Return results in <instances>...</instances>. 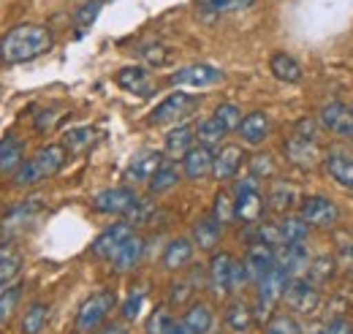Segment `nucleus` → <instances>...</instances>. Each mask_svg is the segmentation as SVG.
I'll use <instances>...</instances> for the list:
<instances>
[{"mask_svg":"<svg viewBox=\"0 0 353 334\" xmlns=\"http://www.w3.org/2000/svg\"><path fill=\"white\" fill-rule=\"evenodd\" d=\"M136 193L128 185H120V188H106L101 193L92 196V209L101 212V215H112V217H125L131 207L136 204Z\"/></svg>","mask_w":353,"mask_h":334,"instance_id":"obj_8","label":"nucleus"},{"mask_svg":"<svg viewBox=\"0 0 353 334\" xmlns=\"http://www.w3.org/2000/svg\"><path fill=\"white\" fill-rule=\"evenodd\" d=\"M65 161H68V153H65L63 144H44L30 161H25L19 166V171L14 174V185H19V188L39 185V182H44L49 177L60 174L63 166H65Z\"/></svg>","mask_w":353,"mask_h":334,"instance_id":"obj_2","label":"nucleus"},{"mask_svg":"<svg viewBox=\"0 0 353 334\" xmlns=\"http://www.w3.org/2000/svg\"><path fill=\"white\" fill-rule=\"evenodd\" d=\"M172 291H174L172 293V302H174V304H185V302L193 296V283H174Z\"/></svg>","mask_w":353,"mask_h":334,"instance_id":"obj_53","label":"nucleus"},{"mask_svg":"<svg viewBox=\"0 0 353 334\" xmlns=\"http://www.w3.org/2000/svg\"><path fill=\"white\" fill-rule=\"evenodd\" d=\"M234 209H236V220H239V223L253 226V223L261 220V215H264V209H266L264 196H261L259 190L236 193V196H234Z\"/></svg>","mask_w":353,"mask_h":334,"instance_id":"obj_27","label":"nucleus"},{"mask_svg":"<svg viewBox=\"0 0 353 334\" xmlns=\"http://www.w3.org/2000/svg\"><path fill=\"white\" fill-rule=\"evenodd\" d=\"M334 261H337V269H343V272H348L353 275V242L351 239H340V245H337V253H334Z\"/></svg>","mask_w":353,"mask_h":334,"instance_id":"obj_49","label":"nucleus"},{"mask_svg":"<svg viewBox=\"0 0 353 334\" xmlns=\"http://www.w3.org/2000/svg\"><path fill=\"white\" fill-rule=\"evenodd\" d=\"M253 307L248 304V302H242V299H234V302H228L225 304V313H223V324H225V329L234 334H242L248 332L250 326H253Z\"/></svg>","mask_w":353,"mask_h":334,"instance_id":"obj_30","label":"nucleus"},{"mask_svg":"<svg viewBox=\"0 0 353 334\" xmlns=\"http://www.w3.org/2000/svg\"><path fill=\"white\" fill-rule=\"evenodd\" d=\"M46 318H49V304H44V302H33V304L28 307V313L22 315L19 332L22 334H41V329L46 326Z\"/></svg>","mask_w":353,"mask_h":334,"instance_id":"obj_39","label":"nucleus"},{"mask_svg":"<svg viewBox=\"0 0 353 334\" xmlns=\"http://www.w3.org/2000/svg\"><path fill=\"white\" fill-rule=\"evenodd\" d=\"M264 334H305V332H302V326H299V321H296L294 315H288V313H274V315L266 321Z\"/></svg>","mask_w":353,"mask_h":334,"instance_id":"obj_46","label":"nucleus"},{"mask_svg":"<svg viewBox=\"0 0 353 334\" xmlns=\"http://www.w3.org/2000/svg\"><path fill=\"white\" fill-rule=\"evenodd\" d=\"M269 71H272V77L277 82H285V84H299L305 79L302 63L294 55H288V52H274L269 57Z\"/></svg>","mask_w":353,"mask_h":334,"instance_id":"obj_23","label":"nucleus"},{"mask_svg":"<svg viewBox=\"0 0 353 334\" xmlns=\"http://www.w3.org/2000/svg\"><path fill=\"white\" fill-rule=\"evenodd\" d=\"M176 324V318L172 315L169 307H155L150 315H147V324H144V334H169V329Z\"/></svg>","mask_w":353,"mask_h":334,"instance_id":"obj_41","label":"nucleus"},{"mask_svg":"<svg viewBox=\"0 0 353 334\" xmlns=\"http://www.w3.org/2000/svg\"><path fill=\"white\" fill-rule=\"evenodd\" d=\"M144 248H147V242L139 237V234H133L131 239L120 248V250L112 255V269L117 272V275H125V272H131L139 266V261L144 258Z\"/></svg>","mask_w":353,"mask_h":334,"instance_id":"obj_26","label":"nucleus"},{"mask_svg":"<svg viewBox=\"0 0 353 334\" xmlns=\"http://www.w3.org/2000/svg\"><path fill=\"white\" fill-rule=\"evenodd\" d=\"M54 123H57L54 112H44L41 117H36V128H39V130H49V126H54Z\"/></svg>","mask_w":353,"mask_h":334,"instance_id":"obj_55","label":"nucleus"},{"mask_svg":"<svg viewBox=\"0 0 353 334\" xmlns=\"http://www.w3.org/2000/svg\"><path fill=\"white\" fill-rule=\"evenodd\" d=\"M318 130H321V126H318V120H315V117H302V120L296 123V130H294V133H299V136H305V139H315V141H318Z\"/></svg>","mask_w":353,"mask_h":334,"instance_id":"obj_52","label":"nucleus"},{"mask_svg":"<svg viewBox=\"0 0 353 334\" xmlns=\"http://www.w3.org/2000/svg\"><path fill=\"white\" fill-rule=\"evenodd\" d=\"M54 46V36L44 25H17L11 28L3 39H0V60L6 66H19V63H30L36 57L46 55Z\"/></svg>","mask_w":353,"mask_h":334,"instance_id":"obj_1","label":"nucleus"},{"mask_svg":"<svg viewBox=\"0 0 353 334\" xmlns=\"http://www.w3.org/2000/svg\"><path fill=\"white\" fill-rule=\"evenodd\" d=\"M221 234H223V226L212 217V215H204L201 220H196V226H193V245L199 248V250H207L212 253L218 248V242H221Z\"/></svg>","mask_w":353,"mask_h":334,"instance_id":"obj_28","label":"nucleus"},{"mask_svg":"<svg viewBox=\"0 0 353 334\" xmlns=\"http://www.w3.org/2000/svg\"><path fill=\"white\" fill-rule=\"evenodd\" d=\"M169 82L182 90H207V87H215L223 82V71L210 66V63H193V66H185L174 71L169 77Z\"/></svg>","mask_w":353,"mask_h":334,"instance_id":"obj_7","label":"nucleus"},{"mask_svg":"<svg viewBox=\"0 0 353 334\" xmlns=\"http://www.w3.org/2000/svg\"><path fill=\"white\" fill-rule=\"evenodd\" d=\"M283 153L285 158L299 168H312L318 161H321V150H318V141L315 139H305L299 133L288 136L285 144H283Z\"/></svg>","mask_w":353,"mask_h":334,"instance_id":"obj_17","label":"nucleus"},{"mask_svg":"<svg viewBox=\"0 0 353 334\" xmlns=\"http://www.w3.org/2000/svg\"><path fill=\"white\" fill-rule=\"evenodd\" d=\"M41 209H44V204H41L39 199L17 204V207H14L8 215H6V217H3V223H0V234L11 239V237H17V234L28 231V228L33 226V220L39 217V212H41Z\"/></svg>","mask_w":353,"mask_h":334,"instance_id":"obj_13","label":"nucleus"},{"mask_svg":"<svg viewBox=\"0 0 353 334\" xmlns=\"http://www.w3.org/2000/svg\"><path fill=\"white\" fill-rule=\"evenodd\" d=\"M245 164V150L239 144H223L215 153V164H212V177L218 182H228L239 174V168Z\"/></svg>","mask_w":353,"mask_h":334,"instance_id":"obj_18","label":"nucleus"},{"mask_svg":"<svg viewBox=\"0 0 353 334\" xmlns=\"http://www.w3.org/2000/svg\"><path fill=\"white\" fill-rule=\"evenodd\" d=\"M22 291H25V288H22L19 283H14V286H8V288L0 291V326L8 324L11 315L17 313V307H19V302H22Z\"/></svg>","mask_w":353,"mask_h":334,"instance_id":"obj_42","label":"nucleus"},{"mask_svg":"<svg viewBox=\"0 0 353 334\" xmlns=\"http://www.w3.org/2000/svg\"><path fill=\"white\" fill-rule=\"evenodd\" d=\"M221 226H231L236 220V209H234V193L228 190H218L215 196V204H212V212H210Z\"/></svg>","mask_w":353,"mask_h":334,"instance_id":"obj_43","label":"nucleus"},{"mask_svg":"<svg viewBox=\"0 0 353 334\" xmlns=\"http://www.w3.org/2000/svg\"><path fill=\"white\" fill-rule=\"evenodd\" d=\"M239 139L248 144V147H261L269 136V117L266 112H248L242 117V126H239Z\"/></svg>","mask_w":353,"mask_h":334,"instance_id":"obj_25","label":"nucleus"},{"mask_svg":"<svg viewBox=\"0 0 353 334\" xmlns=\"http://www.w3.org/2000/svg\"><path fill=\"white\" fill-rule=\"evenodd\" d=\"M310 258H312V255H310L305 242L274 248V266L283 269L291 280H294V277H305V272H307V266H310Z\"/></svg>","mask_w":353,"mask_h":334,"instance_id":"obj_12","label":"nucleus"},{"mask_svg":"<svg viewBox=\"0 0 353 334\" xmlns=\"http://www.w3.org/2000/svg\"><path fill=\"white\" fill-rule=\"evenodd\" d=\"M136 57L141 60L144 68H169V66L174 63L176 52L172 46H166V43L150 41V43H141V46L136 49Z\"/></svg>","mask_w":353,"mask_h":334,"instance_id":"obj_29","label":"nucleus"},{"mask_svg":"<svg viewBox=\"0 0 353 334\" xmlns=\"http://www.w3.org/2000/svg\"><path fill=\"white\" fill-rule=\"evenodd\" d=\"M234 264H236L234 255L212 253V258L207 264V280H210V291L215 296H225L234 291Z\"/></svg>","mask_w":353,"mask_h":334,"instance_id":"obj_11","label":"nucleus"},{"mask_svg":"<svg viewBox=\"0 0 353 334\" xmlns=\"http://www.w3.org/2000/svg\"><path fill=\"white\" fill-rule=\"evenodd\" d=\"M299 217L310 228H334L340 223V207L329 196H305L299 204Z\"/></svg>","mask_w":353,"mask_h":334,"instance_id":"obj_6","label":"nucleus"},{"mask_svg":"<svg viewBox=\"0 0 353 334\" xmlns=\"http://www.w3.org/2000/svg\"><path fill=\"white\" fill-rule=\"evenodd\" d=\"M163 164V153L158 150H141L131 158L125 168V182H150V177Z\"/></svg>","mask_w":353,"mask_h":334,"instance_id":"obj_20","label":"nucleus"},{"mask_svg":"<svg viewBox=\"0 0 353 334\" xmlns=\"http://www.w3.org/2000/svg\"><path fill=\"white\" fill-rule=\"evenodd\" d=\"M193 253H196V245H193L190 237H176L163 248L161 264H163L166 272H179L193 261Z\"/></svg>","mask_w":353,"mask_h":334,"instance_id":"obj_22","label":"nucleus"},{"mask_svg":"<svg viewBox=\"0 0 353 334\" xmlns=\"http://www.w3.org/2000/svg\"><path fill=\"white\" fill-rule=\"evenodd\" d=\"M264 204H266V209H272V212H277V215H291L294 209H299V204H302V193H299L291 182L274 179V182L269 185V190H266Z\"/></svg>","mask_w":353,"mask_h":334,"instance_id":"obj_15","label":"nucleus"},{"mask_svg":"<svg viewBox=\"0 0 353 334\" xmlns=\"http://www.w3.org/2000/svg\"><path fill=\"white\" fill-rule=\"evenodd\" d=\"M242 266H245V275H248V283H259L266 272L274 266V248L261 245V242H253L245 258H242Z\"/></svg>","mask_w":353,"mask_h":334,"instance_id":"obj_19","label":"nucleus"},{"mask_svg":"<svg viewBox=\"0 0 353 334\" xmlns=\"http://www.w3.org/2000/svg\"><path fill=\"white\" fill-rule=\"evenodd\" d=\"M19 272H22V255L14 250L3 253L0 255V291L8 288V286H14L17 277H19Z\"/></svg>","mask_w":353,"mask_h":334,"instance_id":"obj_40","label":"nucleus"},{"mask_svg":"<svg viewBox=\"0 0 353 334\" xmlns=\"http://www.w3.org/2000/svg\"><path fill=\"white\" fill-rule=\"evenodd\" d=\"M283 302H285V307H288L294 315L310 318V315H315V313L321 310V288L312 286L305 277H294V280L288 283L285 293H283Z\"/></svg>","mask_w":353,"mask_h":334,"instance_id":"obj_5","label":"nucleus"},{"mask_svg":"<svg viewBox=\"0 0 353 334\" xmlns=\"http://www.w3.org/2000/svg\"><path fill=\"white\" fill-rule=\"evenodd\" d=\"M323 168H326V174L334 179L337 188L353 190V155L340 153V150H332V153H326V158H323Z\"/></svg>","mask_w":353,"mask_h":334,"instance_id":"obj_21","label":"nucleus"},{"mask_svg":"<svg viewBox=\"0 0 353 334\" xmlns=\"http://www.w3.org/2000/svg\"><path fill=\"white\" fill-rule=\"evenodd\" d=\"M169 334H188V332H185V326H182V324H179V321H176L174 326H172V329H169Z\"/></svg>","mask_w":353,"mask_h":334,"instance_id":"obj_56","label":"nucleus"},{"mask_svg":"<svg viewBox=\"0 0 353 334\" xmlns=\"http://www.w3.org/2000/svg\"><path fill=\"white\" fill-rule=\"evenodd\" d=\"M141 307H144V293L133 291L131 296L123 302V318H125V321H133V318H139Z\"/></svg>","mask_w":353,"mask_h":334,"instance_id":"obj_50","label":"nucleus"},{"mask_svg":"<svg viewBox=\"0 0 353 334\" xmlns=\"http://www.w3.org/2000/svg\"><path fill=\"white\" fill-rule=\"evenodd\" d=\"M101 8H103V0H88V3H82V6L74 11V25H77L79 30L90 28V25L98 19Z\"/></svg>","mask_w":353,"mask_h":334,"instance_id":"obj_47","label":"nucleus"},{"mask_svg":"<svg viewBox=\"0 0 353 334\" xmlns=\"http://www.w3.org/2000/svg\"><path fill=\"white\" fill-rule=\"evenodd\" d=\"M63 147H65V153L68 155H82V153H88L90 147L95 144V130L90 126H79V128H71L65 136H63V141H60Z\"/></svg>","mask_w":353,"mask_h":334,"instance_id":"obj_37","label":"nucleus"},{"mask_svg":"<svg viewBox=\"0 0 353 334\" xmlns=\"http://www.w3.org/2000/svg\"><path fill=\"white\" fill-rule=\"evenodd\" d=\"M152 215H155V204H152L150 199H136V204L131 207V212L125 215V220L136 228V226H147V223L152 220Z\"/></svg>","mask_w":353,"mask_h":334,"instance_id":"obj_48","label":"nucleus"},{"mask_svg":"<svg viewBox=\"0 0 353 334\" xmlns=\"http://www.w3.org/2000/svg\"><path fill=\"white\" fill-rule=\"evenodd\" d=\"M193 130H196V144H204V147H210V150L221 147L223 139H225V130H223V126L212 115L204 117V120H199Z\"/></svg>","mask_w":353,"mask_h":334,"instance_id":"obj_38","label":"nucleus"},{"mask_svg":"<svg viewBox=\"0 0 353 334\" xmlns=\"http://www.w3.org/2000/svg\"><path fill=\"white\" fill-rule=\"evenodd\" d=\"M131 237H133V226L128 223V220H120V223H114V226H106V228L92 239L90 253H92L95 258H106V261H112V255L120 250Z\"/></svg>","mask_w":353,"mask_h":334,"instance_id":"obj_10","label":"nucleus"},{"mask_svg":"<svg viewBox=\"0 0 353 334\" xmlns=\"http://www.w3.org/2000/svg\"><path fill=\"white\" fill-rule=\"evenodd\" d=\"M114 304H117V296H114V291H109V288H101V291L90 293L88 299L79 304V310H77V321H74L77 332L79 334L98 332L106 324V318L114 310Z\"/></svg>","mask_w":353,"mask_h":334,"instance_id":"obj_3","label":"nucleus"},{"mask_svg":"<svg viewBox=\"0 0 353 334\" xmlns=\"http://www.w3.org/2000/svg\"><path fill=\"white\" fill-rule=\"evenodd\" d=\"M179 177H182V171L176 166V161H163V164L158 166V171L150 177L147 188H150L152 196H163V193L174 190L176 185H179Z\"/></svg>","mask_w":353,"mask_h":334,"instance_id":"obj_32","label":"nucleus"},{"mask_svg":"<svg viewBox=\"0 0 353 334\" xmlns=\"http://www.w3.org/2000/svg\"><path fill=\"white\" fill-rule=\"evenodd\" d=\"M95 334H128V326L120 321H112V324H103Z\"/></svg>","mask_w":353,"mask_h":334,"instance_id":"obj_54","label":"nucleus"},{"mask_svg":"<svg viewBox=\"0 0 353 334\" xmlns=\"http://www.w3.org/2000/svg\"><path fill=\"white\" fill-rule=\"evenodd\" d=\"M196 106L199 95H190L188 90H174L150 112V126H179L185 117L196 112Z\"/></svg>","mask_w":353,"mask_h":334,"instance_id":"obj_4","label":"nucleus"},{"mask_svg":"<svg viewBox=\"0 0 353 334\" xmlns=\"http://www.w3.org/2000/svg\"><path fill=\"white\" fill-rule=\"evenodd\" d=\"M321 334H353V324L348 321V318H332L323 329H321Z\"/></svg>","mask_w":353,"mask_h":334,"instance_id":"obj_51","label":"nucleus"},{"mask_svg":"<svg viewBox=\"0 0 353 334\" xmlns=\"http://www.w3.org/2000/svg\"><path fill=\"white\" fill-rule=\"evenodd\" d=\"M248 168H250V177H256L259 182L277 177V164H274V158H272L269 153H256V155L248 161Z\"/></svg>","mask_w":353,"mask_h":334,"instance_id":"obj_45","label":"nucleus"},{"mask_svg":"<svg viewBox=\"0 0 353 334\" xmlns=\"http://www.w3.org/2000/svg\"><path fill=\"white\" fill-rule=\"evenodd\" d=\"M25 164V144L17 136L0 139V174H17Z\"/></svg>","mask_w":353,"mask_h":334,"instance_id":"obj_33","label":"nucleus"},{"mask_svg":"<svg viewBox=\"0 0 353 334\" xmlns=\"http://www.w3.org/2000/svg\"><path fill=\"white\" fill-rule=\"evenodd\" d=\"M256 0H196V11L204 19H218V17L231 14V11H245Z\"/></svg>","mask_w":353,"mask_h":334,"instance_id":"obj_35","label":"nucleus"},{"mask_svg":"<svg viewBox=\"0 0 353 334\" xmlns=\"http://www.w3.org/2000/svg\"><path fill=\"white\" fill-rule=\"evenodd\" d=\"M193 144H196V130L190 126H185V123H179V126H174L166 133V139H163V153H166L169 158H179V161H182V155H185Z\"/></svg>","mask_w":353,"mask_h":334,"instance_id":"obj_31","label":"nucleus"},{"mask_svg":"<svg viewBox=\"0 0 353 334\" xmlns=\"http://www.w3.org/2000/svg\"><path fill=\"white\" fill-rule=\"evenodd\" d=\"M179 324L185 326L188 334H210L212 332V324H215V313L207 302H196L185 310V315L179 318Z\"/></svg>","mask_w":353,"mask_h":334,"instance_id":"obj_24","label":"nucleus"},{"mask_svg":"<svg viewBox=\"0 0 353 334\" xmlns=\"http://www.w3.org/2000/svg\"><path fill=\"white\" fill-rule=\"evenodd\" d=\"M318 126L340 139H351L353 141V106L343 104V101H332L321 109V115L315 117Z\"/></svg>","mask_w":353,"mask_h":334,"instance_id":"obj_9","label":"nucleus"},{"mask_svg":"<svg viewBox=\"0 0 353 334\" xmlns=\"http://www.w3.org/2000/svg\"><path fill=\"white\" fill-rule=\"evenodd\" d=\"M212 117L221 123L225 133H234V130H239L245 115H242V109H239L236 104H228V101H225V104H221V106L212 112Z\"/></svg>","mask_w":353,"mask_h":334,"instance_id":"obj_44","label":"nucleus"},{"mask_svg":"<svg viewBox=\"0 0 353 334\" xmlns=\"http://www.w3.org/2000/svg\"><path fill=\"white\" fill-rule=\"evenodd\" d=\"M277 228H280V237H283V245H296V242H307L310 226L299 217V212L294 215H283L277 220Z\"/></svg>","mask_w":353,"mask_h":334,"instance_id":"obj_36","label":"nucleus"},{"mask_svg":"<svg viewBox=\"0 0 353 334\" xmlns=\"http://www.w3.org/2000/svg\"><path fill=\"white\" fill-rule=\"evenodd\" d=\"M337 272H340V269H337L334 255H315V258H310L305 280H310V283L318 286V288H323L326 283H332V280L337 277Z\"/></svg>","mask_w":353,"mask_h":334,"instance_id":"obj_34","label":"nucleus"},{"mask_svg":"<svg viewBox=\"0 0 353 334\" xmlns=\"http://www.w3.org/2000/svg\"><path fill=\"white\" fill-rule=\"evenodd\" d=\"M212 164H215V150H210V147H204V144H193L185 155H182V161H179V171H182V177L185 179H204V177H210L212 174Z\"/></svg>","mask_w":353,"mask_h":334,"instance_id":"obj_14","label":"nucleus"},{"mask_svg":"<svg viewBox=\"0 0 353 334\" xmlns=\"http://www.w3.org/2000/svg\"><path fill=\"white\" fill-rule=\"evenodd\" d=\"M114 82L120 90H125V92H131L136 98H147V95H152V90H155V84H152V74H150V68H144V66H125V68H120L117 74H114Z\"/></svg>","mask_w":353,"mask_h":334,"instance_id":"obj_16","label":"nucleus"}]
</instances>
